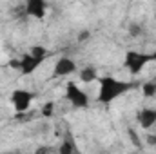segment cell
Instances as JSON below:
<instances>
[{
    "label": "cell",
    "mask_w": 156,
    "mask_h": 154,
    "mask_svg": "<svg viewBox=\"0 0 156 154\" xmlns=\"http://www.w3.org/2000/svg\"><path fill=\"white\" fill-rule=\"evenodd\" d=\"M33 100H35V94L29 91V89H24V87H18L15 91H11V96H9V102H11V107L15 113L22 114V113H27L33 105Z\"/></svg>",
    "instance_id": "5"
},
{
    "label": "cell",
    "mask_w": 156,
    "mask_h": 154,
    "mask_svg": "<svg viewBox=\"0 0 156 154\" xmlns=\"http://www.w3.org/2000/svg\"><path fill=\"white\" fill-rule=\"evenodd\" d=\"M149 143H153V145H154V143H156V136H149Z\"/></svg>",
    "instance_id": "17"
},
{
    "label": "cell",
    "mask_w": 156,
    "mask_h": 154,
    "mask_svg": "<svg viewBox=\"0 0 156 154\" xmlns=\"http://www.w3.org/2000/svg\"><path fill=\"white\" fill-rule=\"evenodd\" d=\"M78 73V80L82 83H93V82H98L100 73L94 65H85V67H80L76 71Z\"/></svg>",
    "instance_id": "9"
},
{
    "label": "cell",
    "mask_w": 156,
    "mask_h": 154,
    "mask_svg": "<svg viewBox=\"0 0 156 154\" xmlns=\"http://www.w3.org/2000/svg\"><path fill=\"white\" fill-rule=\"evenodd\" d=\"M29 51L37 56H45V58L49 56V49L45 45H33V47H29Z\"/></svg>",
    "instance_id": "14"
},
{
    "label": "cell",
    "mask_w": 156,
    "mask_h": 154,
    "mask_svg": "<svg viewBox=\"0 0 156 154\" xmlns=\"http://www.w3.org/2000/svg\"><path fill=\"white\" fill-rule=\"evenodd\" d=\"M76 151H78L76 143H75L73 140H69V138L62 140V143H60V147H58V152L60 154H75Z\"/></svg>",
    "instance_id": "11"
},
{
    "label": "cell",
    "mask_w": 156,
    "mask_h": 154,
    "mask_svg": "<svg viewBox=\"0 0 156 154\" xmlns=\"http://www.w3.org/2000/svg\"><path fill=\"white\" fill-rule=\"evenodd\" d=\"M156 62V51H136V49H129L123 53V60L122 65L125 67V71L131 76H138L145 71V67L149 64Z\"/></svg>",
    "instance_id": "2"
},
{
    "label": "cell",
    "mask_w": 156,
    "mask_h": 154,
    "mask_svg": "<svg viewBox=\"0 0 156 154\" xmlns=\"http://www.w3.org/2000/svg\"><path fill=\"white\" fill-rule=\"evenodd\" d=\"M134 87H136L134 82H125V80H120V78L113 76V75H104V76L100 75L96 100L102 105H111V103L116 102L118 98H122L129 91H133Z\"/></svg>",
    "instance_id": "1"
},
{
    "label": "cell",
    "mask_w": 156,
    "mask_h": 154,
    "mask_svg": "<svg viewBox=\"0 0 156 154\" xmlns=\"http://www.w3.org/2000/svg\"><path fill=\"white\" fill-rule=\"evenodd\" d=\"M136 121H138V125H140L142 129H145V131L156 127V109H153V107H144V109H140V111L136 113Z\"/></svg>",
    "instance_id": "8"
},
{
    "label": "cell",
    "mask_w": 156,
    "mask_h": 154,
    "mask_svg": "<svg viewBox=\"0 0 156 154\" xmlns=\"http://www.w3.org/2000/svg\"><path fill=\"white\" fill-rule=\"evenodd\" d=\"M55 102H45L44 105H42V109H40V114L44 116V118H53L55 116Z\"/></svg>",
    "instance_id": "13"
},
{
    "label": "cell",
    "mask_w": 156,
    "mask_h": 154,
    "mask_svg": "<svg viewBox=\"0 0 156 154\" xmlns=\"http://www.w3.org/2000/svg\"><path fill=\"white\" fill-rule=\"evenodd\" d=\"M127 31H129V37H131V38H140V37L144 35V26L138 24V22H131Z\"/></svg>",
    "instance_id": "12"
},
{
    "label": "cell",
    "mask_w": 156,
    "mask_h": 154,
    "mask_svg": "<svg viewBox=\"0 0 156 154\" xmlns=\"http://www.w3.org/2000/svg\"><path fill=\"white\" fill-rule=\"evenodd\" d=\"M89 35H91L89 31H82V33L78 35V40H80V42H85V40L89 38Z\"/></svg>",
    "instance_id": "16"
},
{
    "label": "cell",
    "mask_w": 156,
    "mask_h": 154,
    "mask_svg": "<svg viewBox=\"0 0 156 154\" xmlns=\"http://www.w3.org/2000/svg\"><path fill=\"white\" fill-rule=\"evenodd\" d=\"M129 138H131V143H133V145H136V147H142V142H140L138 134L134 132V129H129Z\"/></svg>",
    "instance_id": "15"
},
{
    "label": "cell",
    "mask_w": 156,
    "mask_h": 154,
    "mask_svg": "<svg viewBox=\"0 0 156 154\" xmlns=\"http://www.w3.org/2000/svg\"><path fill=\"white\" fill-rule=\"evenodd\" d=\"M140 91H142V96H144V98H154L156 96V80L144 82V83L140 85Z\"/></svg>",
    "instance_id": "10"
},
{
    "label": "cell",
    "mask_w": 156,
    "mask_h": 154,
    "mask_svg": "<svg viewBox=\"0 0 156 154\" xmlns=\"http://www.w3.org/2000/svg\"><path fill=\"white\" fill-rule=\"evenodd\" d=\"M64 98L67 100V103H69L73 109H78V111L87 109V107L91 105V98H89L87 91L82 89V87L78 85V82H73V80H69V82L66 83Z\"/></svg>",
    "instance_id": "3"
},
{
    "label": "cell",
    "mask_w": 156,
    "mask_h": 154,
    "mask_svg": "<svg viewBox=\"0 0 156 154\" xmlns=\"http://www.w3.org/2000/svg\"><path fill=\"white\" fill-rule=\"evenodd\" d=\"M129 2H134V0H129Z\"/></svg>",
    "instance_id": "18"
},
{
    "label": "cell",
    "mask_w": 156,
    "mask_h": 154,
    "mask_svg": "<svg viewBox=\"0 0 156 154\" xmlns=\"http://www.w3.org/2000/svg\"><path fill=\"white\" fill-rule=\"evenodd\" d=\"M76 71L78 65L71 56H60L53 65V78H69Z\"/></svg>",
    "instance_id": "7"
},
{
    "label": "cell",
    "mask_w": 156,
    "mask_h": 154,
    "mask_svg": "<svg viewBox=\"0 0 156 154\" xmlns=\"http://www.w3.org/2000/svg\"><path fill=\"white\" fill-rule=\"evenodd\" d=\"M45 60H47L45 56H37V54H33L31 51H27V53H24L13 65H15V69H18L20 76H31V75H35V73L38 71L40 65H42Z\"/></svg>",
    "instance_id": "4"
},
{
    "label": "cell",
    "mask_w": 156,
    "mask_h": 154,
    "mask_svg": "<svg viewBox=\"0 0 156 154\" xmlns=\"http://www.w3.org/2000/svg\"><path fill=\"white\" fill-rule=\"evenodd\" d=\"M24 13L29 18L44 20L49 13V2L47 0H24Z\"/></svg>",
    "instance_id": "6"
}]
</instances>
